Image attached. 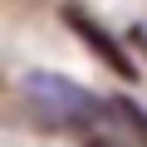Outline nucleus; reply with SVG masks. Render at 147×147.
Wrapping results in <instances>:
<instances>
[{"label":"nucleus","instance_id":"1","mask_svg":"<svg viewBox=\"0 0 147 147\" xmlns=\"http://www.w3.org/2000/svg\"><path fill=\"white\" fill-rule=\"evenodd\" d=\"M20 98H25L30 118L39 127H49V132H88L103 118V103L88 88L59 79V74H25L20 79Z\"/></svg>","mask_w":147,"mask_h":147},{"label":"nucleus","instance_id":"2","mask_svg":"<svg viewBox=\"0 0 147 147\" xmlns=\"http://www.w3.org/2000/svg\"><path fill=\"white\" fill-rule=\"evenodd\" d=\"M64 20H69V30L79 34V39H84V44H88V49H93V54H98L108 69H118V74H132V64L123 59V49H118V44H113V39H108V34H103V30L88 20V15H79V10H64Z\"/></svg>","mask_w":147,"mask_h":147},{"label":"nucleus","instance_id":"3","mask_svg":"<svg viewBox=\"0 0 147 147\" xmlns=\"http://www.w3.org/2000/svg\"><path fill=\"white\" fill-rule=\"evenodd\" d=\"M103 118H113L123 132H132V137L147 147V113H142L132 98H113V103H103Z\"/></svg>","mask_w":147,"mask_h":147},{"label":"nucleus","instance_id":"4","mask_svg":"<svg viewBox=\"0 0 147 147\" xmlns=\"http://www.w3.org/2000/svg\"><path fill=\"white\" fill-rule=\"evenodd\" d=\"M84 147H123V137H88Z\"/></svg>","mask_w":147,"mask_h":147}]
</instances>
